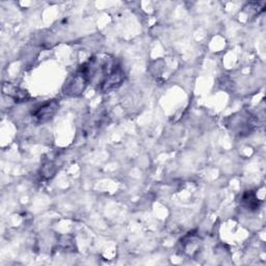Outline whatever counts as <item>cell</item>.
<instances>
[{
	"mask_svg": "<svg viewBox=\"0 0 266 266\" xmlns=\"http://www.w3.org/2000/svg\"><path fill=\"white\" fill-rule=\"evenodd\" d=\"M58 108V103L57 101H49L38 106L33 113V119L38 124H43L50 121L53 115L56 114Z\"/></svg>",
	"mask_w": 266,
	"mask_h": 266,
	"instance_id": "1",
	"label": "cell"
},
{
	"mask_svg": "<svg viewBox=\"0 0 266 266\" xmlns=\"http://www.w3.org/2000/svg\"><path fill=\"white\" fill-rule=\"evenodd\" d=\"M241 201L248 209H255V208L258 207L257 198L252 191H248V192L245 193Z\"/></svg>",
	"mask_w": 266,
	"mask_h": 266,
	"instance_id": "2",
	"label": "cell"
}]
</instances>
